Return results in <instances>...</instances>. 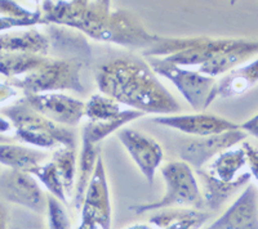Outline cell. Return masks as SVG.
Segmentation results:
<instances>
[{"instance_id":"27","label":"cell","mask_w":258,"mask_h":229,"mask_svg":"<svg viewBox=\"0 0 258 229\" xmlns=\"http://www.w3.org/2000/svg\"><path fill=\"white\" fill-rule=\"evenodd\" d=\"M240 129L245 132L246 134L253 135L254 138L258 139V113L254 114L253 118H250L249 120L245 121L244 124H241Z\"/></svg>"},{"instance_id":"24","label":"cell","mask_w":258,"mask_h":229,"mask_svg":"<svg viewBox=\"0 0 258 229\" xmlns=\"http://www.w3.org/2000/svg\"><path fill=\"white\" fill-rule=\"evenodd\" d=\"M29 173L35 176V178H38L39 182L48 189L50 196L56 197L57 200L61 201L63 205L69 202V198L66 196V192H64L61 176H59L58 171H57L56 166H54V164L52 161L38 165L34 169H31Z\"/></svg>"},{"instance_id":"22","label":"cell","mask_w":258,"mask_h":229,"mask_svg":"<svg viewBox=\"0 0 258 229\" xmlns=\"http://www.w3.org/2000/svg\"><path fill=\"white\" fill-rule=\"evenodd\" d=\"M50 161L54 164L59 176H61L66 196H68V198H73L78 170L77 148L64 147V146L56 148Z\"/></svg>"},{"instance_id":"14","label":"cell","mask_w":258,"mask_h":229,"mask_svg":"<svg viewBox=\"0 0 258 229\" xmlns=\"http://www.w3.org/2000/svg\"><path fill=\"white\" fill-rule=\"evenodd\" d=\"M197 176L198 182L200 183L199 187L204 201V209L211 211L220 210L235 193H238L241 188L249 184L252 178L250 173H244L236 176V179L232 182H223L204 169L197 170Z\"/></svg>"},{"instance_id":"5","label":"cell","mask_w":258,"mask_h":229,"mask_svg":"<svg viewBox=\"0 0 258 229\" xmlns=\"http://www.w3.org/2000/svg\"><path fill=\"white\" fill-rule=\"evenodd\" d=\"M6 113L15 124L18 137L31 146L39 148H58L61 146L77 148V137L71 128L61 127L48 120L22 100L17 106L7 109Z\"/></svg>"},{"instance_id":"23","label":"cell","mask_w":258,"mask_h":229,"mask_svg":"<svg viewBox=\"0 0 258 229\" xmlns=\"http://www.w3.org/2000/svg\"><path fill=\"white\" fill-rule=\"evenodd\" d=\"M120 106V103L112 98L102 93H97V94L91 95V98L85 102L84 116L92 123L111 120L123 112Z\"/></svg>"},{"instance_id":"3","label":"cell","mask_w":258,"mask_h":229,"mask_svg":"<svg viewBox=\"0 0 258 229\" xmlns=\"http://www.w3.org/2000/svg\"><path fill=\"white\" fill-rule=\"evenodd\" d=\"M161 175L165 182V194L155 202L129 207L136 214L160 211L181 206L185 209L204 211V201L197 175L192 168L183 161H170L161 166Z\"/></svg>"},{"instance_id":"4","label":"cell","mask_w":258,"mask_h":229,"mask_svg":"<svg viewBox=\"0 0 258 229\" xmlns=\"http://www.w3.org/2000/svg\"><path fill=\"white\" fill-rule=\"evenodd\" d=\"M85 61L48 57L43 65L16 80L13 84L27 94L61 93L63 90L85 94L82 82V70Z\"/></svg>"},{"instance_id":"28","label":"cell","mask_w":258,"mask_h":229,"mask_svg":"<svg viewBox=\"0 0 258 229\" xmlns=\"http://www.w3.org/2000/svg\"><path fill=\"white\" fill-rule=\"evenodd\" d=\"M77 229H100V228H98L94 223H92V221L82 219V220H80L79 226H78Z\"/></svg>"},{"instance_id":"9","label":"cell","mask_w":258,"mask_h":229,"mask_svg":"<svg viewBox=\"0 0 258 229\" xmlns=\"http://www.w3.org/2000/svg\"><path fill=\"white\" fill-rule=\"evenodd\" d=\"M246 137L248 134L245 132L238 129L222 134L192 139L182 144L179 148V157L181 161L190 165L195 170H199L207 162L216 159L220 153L245 141Z\"/></svg>"},{"instance_id":"30","label":"cell","mask_w":258,"mask_h":229,"mask_svg":"<svg viewBox=\"0 0 258 229\" xmlns=\"http://www.w3.org/2000/svg\"><path fill=\"white\" fill-rule=\"evenodd\" d=\"M125 229H153L151 224H133Z\"/></svg>"},{"instance_id":"16","label":"cell","mask_w":258,"mask_h":229,"mask_svg":"<svg viewBox=\"0 0 258 229\" xmlns=\"http://www.w3.org/2000/svg\"><path fill=\"white\" fill-rule=\"evenodd\" d=\"M0 52L50 56V39L38 30H27L0 36Z\"/></svg>"},{"instance_id":"2","label":"cell","mask_w":258,"mask_h":229,"mask_svg":"<svg viewBox=\"0 0 258 229\" xmlns=\"http://www.w3.org/2000/svg\"><path fill=\"white\" fill-rule=\"evenodd\" d=\"M96 82L100 93L144 114L165 116L181 111L146 61L125 57L106 62L97 68Z\"/></svg>"},{"instance_id":"29","label":"cell","mask_w":258,"mask_h":229,"mask_svg":"<svg viewBox=\"0 0 258 229\" xmlns=\"http://www.w3.org/2000/svg\"><path fill=\"white\" fill-rule=\"evenodd\" d=\"M0 229H7V217H6V211L0 205Z\"/></svg>"},{"instance_id":"18","label":"cell","mask_w":258,"mask_h":229,"mask_svg":"<svg viewBox=\"0 0 258 229\" xmlns=\"http://www.w3.org/2000/svg\"><path fill=\"white\" fill-rule=\"evenodd\" d=\"M100 155L101 150L96 144L82 141V151H80V157L78 161L77 179H75V188H74L73 196V202L77 210H80L82 207L85 191L88 188Z\"/></svg>"},{"instance_id":"13","label":"cell","mask_w":258,"mask_h":229,"mask_svg":"<svg viewBox=\"0 0 258 229\" xmlns=\"http://www.w3.org/2000/svg\"><path fill=\"white\" fill-rule=\"evenodd\" d=\"M204 229H258V189L248 184L217 220Z\"/></svg>"},{"instance_id":"8","label":"cell","mask_w":258,"mask_h":229,"mask_svg":"<svg viewBox=\"0 0 258 229\" xmlns=\"http://www.w3.org/2000/svg\"><path fill=\"white\" fill-rule=\"evenodd\" d=\"M82 219L89 220L96 224L100 229L111 228V200L110 189L106 178L105 164L98 156L93 175L85 191L80 207Z\"/></svg>"},{"instance_id":"1","label":"cell","mask_w":258,"mask_h":229,"mask_svg":"<svg viewBox=\"0 0 258 229\" xmlns=\"http://www.w3.org/2000/svg\"><path fill=\"white\" fill-rule=\"evenodd\" d=\"M40 12L44 25L69 27L94 40L142 52L158 39L133 13L114 8L110 2H43Z\"/></svg>"},{"instance_id":"10","label":"cell","mask_w":258,"mask_h":229,"mask_svg":"<svg viewBox=\"0 0 258 229\" xmlns=\"http://www.w3.org/2000/svg\"><path fill=\"white\" fill-rule=\"evenodd\" d=\"M117 138L147 182L153 184L156 170L164 157L163 147L154 138L133 129H120L117 132Z\"/></svg>"},{"instance_id":"6","label":"cell","mask_w":258,"mask_h":229,"mask_svg":"<svg viewBox=\"0 0 258 229\" xmlns=\"http://www.w3.org/2000/svg\"><path fill=\"white\" fill-rule=\"evenodd\" d=\"M145 59L156 75L168 79L178 89L194 111H204L214 102V86L217 79L200 74L198 70H187L159 57H145Z\"/></svg>"},{"instance_id":"17","label":"cell","mask_w":258,"mask_h":229,"mask_svg":"<svg viewBox=\"0 0 258 229\" xmlns=\"http://www.w3.org/2000/svg\"><path fill=\"white\" fill-rule=\"evenodd\" d=\"M208 219V212L202 210L165 209L150 217V224L159 229H200Z\"/></svg>"},{"instance_id":"12","label":"cell","mask_w":258,"mask_h":229,"mask_svg":"<svg viewBox=\"0 0 258 229\" xmlns=\"http://www.w3.org/2000/svg\"><path fill=\"white\" fill-rule=\"evenodd\" d=\"M0 192L11 202L35 212L47 209V198L35 176L27 171L12 170L0 179Z\"/></svg>"},{"instance_id":"26","label":"cell","mask_w":258,"mask_h":229,"mask_svg":"<svg viewBox=\"0 0 258 229\" xmlns=\"http://www.w3.org/2000/svg\"><path fill=\"white\" fill-rule=\"evenodd\" d=\"M241 147L245 151L246 164L249 165L250 175L254 176L255 180L258 182V150L253 147L252 144L248 143V142H244Z\"/></svg>"},{"instance_id":"7","label":"cell","mask_w":258,"mask_h":229,"mask_svg":"<svg viewBox=\"0 0 258 229\" xmlns=\"http://www.w3.org/2000/svg\"><path fill=\"white\" fill-rule=\"evenodd\" d=\"M22 102L61 127L73 129L84 118L85 103L63 93L27 94Z\"/></svg>"},{"instance_id":"20","label":"cell","mask_w":258,"mask_h":229,"mask_svg":"<svg viewBox=\"0 0 258 229\" xmlns=\"http://www.w3.org/2000/svg\"><path fill=\"white\" fill-rule=\"evenodd\" d=\"M48 155L40 150L22 147V146H0V162L13 170L27 171L34 169L38 165L44 164Z\"/></svg>"},{"instance_id":"19","label":"cell","mask_w":258,"mask_h":229,"mask_svg":"<svg viewBox=\"0 0 258 229\" xmlns=\"http://www.w3.org/2000/svg\"><path fill=\"white\" fill-rule=\"evenodd\" d=\"M142 116H144L142 112L129 108L123 109V112L117 118L111 119V120L97 121V123L88 121L84 125V128H83L82 141L97 146L103 139L107 138L110 134L120 130V128H123L124 125H126L128 123H132V121L137 120V119L142 118Z\"/></svg>"},{"instance_id":"21","label":"cell","mask_w":258,"mask_h":229,"mask_svg":"<svg viewBox=\"0 0 258 229\" xmlns=\"http://www.w3.org/2000/svg\"><path fill=\"white\" fill-rule=\"evenodd\" d=\"M246 165L245 151L243 147L230 148L213 160L209 166V173L223 182H232L236 179L239 171Z\"/></svg>"},{"instance_id":"25","label":"cell","mask_w":258,"mask_h":229,"mask_svg":"<svg viewBox=\"0 0 258 229\" xmlns=\"http://www.w3.org/2000/svg\"><path fill=\"white\" fill-rule=\"evenodd\" d=\"M48 229H71L70 217L64 209L63 203L56 197L48 196L47 198Z\"/></svg>"},{"instance_id":"11","label":"cell","mask_w":258,"mask_h":229,"mask_svg":"<svg viewBox=\"0 0 258 229\" xmlns=\"http://www.w3.org/2000/svg\"><path fill=\"white\" fill-rule=\"evenodd\" d=\"M159 125L178 130L188 135H195L198 138L222 134L226 132L240 129V125L223 119L217 114L197 112L192 114H165L153 119Z\"/></svg>"},{"instance_id":"15","label":"cell","mask_w":258,"mask_h":229,"mask_svg":"<svg viewBox=\"0 0 258 229\" xmlns=\"http://www.w3.org/2000/svg\"><path fill=\"white\" fill-rule=\"evenodd\" d=\"M258 84V58L241 65L216 80L214 100L230 99L245 94Z\"/></svg>"}]
</instances>
